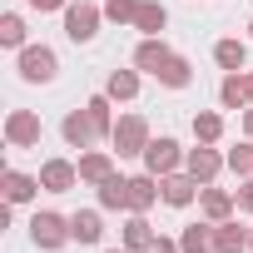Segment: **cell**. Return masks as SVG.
Instances as JSON below:
<instances>
[{"mask_svg": "<svg viewBox=\"0 0 253 253\" xmlns=\"http://www.w3.org/2000/svg\"><path fill=\"white\" fill-rule=\"evenodd\" d=\"M243 129H248V139H253V109H248V119H243Z\"/></svg>", "mask_w": 253, "mask_h": 253, "instance_id": "obj_34", "label": "cell"}, {"mask_svg": "<svg viewBox=\"0 0 253 253\" xmlns=\"http://www.w3.org/2000/svg\"><path fill=\"white\" fill-rule=\"evenodd\" d=\"M139 5H144V0H109V5H104V15H109L114 25H134Z\"/></svg>", "mask_w": 253, "mask_h": 253, "instance_id": "obj_24", "label": "cell"}, {"mask_svg": "<svg viewBox=\"0 0 253 253\" xmlns=\"http://www.w3.org/2000/svg\"><path fill=\"white\" fill-rule=\"evenodd\" d=\"M139 94V75L134 70H114L109 75V99H134Z\"/></svg>", "mask_w": 253, "mask_h": 253, "instance_id": "obj_20", "label": "cell"}, {"mask_svg": "<svg viewBox=\"0 0 253 253\" xmlns=\"http://www.w3.org/2000/svg\"><path fill=\"white\" fill-rule=\"evenodd\" d=\"M218 99H223L228 109H238V104L248 99V89H243V75H223V84H218Z\"/></svg>", "mask_w": 253, "mask_h": 253, "instance_id": "obj_26", "label": "cell"}, {"mask_svg": "<svg viewBox=\"0 0 253 253\" xmlns=\"http://www.w3.org/2000/svg\"><path fill=\"white\" fill-rule=\"evenodd\" d=\"M248 248H253V233H248Z\"/></svg>", "mask_w": 253, "mask_h": 253, "instance_id": "obj_36", "label": "cell"}, {"mask_svg": "<svg viewBox=\"0 0 253 253\" xmlns=\"http://www.w3.org/2000/svg\"><path fill=\"white\" fill-rule=\"evenodd\" d=\"M35 189H45V184L30 179V174H20V169H5V199H10V204H25Z\"/></svg>", "mask_w": 253, "mask_h": 253, "instance_id": "obj_12", "label": "cell"}, {"mask_svg": "<svg viewBox=\"0 0 253 253\" xmlns=\"http://www.w3.org/2000/svg\"><path fill=\"white\" fill-rule=\"evenodd\" d=\"M164 20H169V10H164V5H154V0H144V5H139V15H134V30L159 35V30H164Z\"/></svg>", "mask_w": 253, "mask_h": 253, "instance_id": "obj_17", "label": "cell"}, {"mask_svg": "<svg viewBox=\"0 0 253 253\" xmlns=\"http://www.w3.org/2000/svg\"><path fill=\"white\" fill-rule=\"evenodd\" d=\"M99 204H104V209H129V179L109 174V179L99 184Z\"/></svg>", "mask_w": 253, "mask_h": 253, "instance_id": "obj_14", "label": "cell"}, {"mask_svg": "<svg viewBox=\"0 0 253 253\" xmlns=\"http://www.w3.org/2000/svg\"><path fill=\"white\" fill-rule=\"evenodd\" d=\"M159 80H164L169 89H184V84L194 80V75H189V60H179V55H174V60H169V65L159 70Z\"/></svg>", "mask_w": 253, "mask_h": 253, "instance_id": "obj_25", "label": "cell"}, {"mask_svg": "<svg viewBox=\"0 0 253 253\" xmlns=\"http://www.w3.org/2000/svg\"><path fill=\"white\" fill-rule=\"evenodd\" d=\"M114 253H119V248H114Z\"/></svg>", "mask_w": 253, "mask_h": 253, "instance_id": "obj_38", "label": "cell"}, {"mask_svg": "<svg viewBox=\"0 0 253 253\" xmlns=\"http://www.w3.org/2000/svg\"><path fill=\"white\" fill-rule=\"evenodd\" d=\"M20 40H25V20L5 15V20H0V45H20Z\"/></svg>", "mask_w": 253, "mask_h": 253, "instance_id": "obj_29", "label": "cell"}, {"mask_svg": "<svg viewBox=\"0 0 253 253\" xmlns=\"http://www.w3.org/2000/svg\"><path fill=\"white\" fill-rule=\"evenodd\" d=\"M238 209H248V213H253V184H243V189H238Z\"/></svg>", "mask_w": 253, "mask_h": 253, "instance_id": "obj_32", "label": "cell"}, {"mask_svg": "<svg viewBox=\"0 0 253 253\" xmlns=\"http://www.w3.org/2000/svg\"><path fill=\"white\" fill-rule=\"evenodd\" d=\"M30 238H35L40 248H60V243L70 238V218H60V213H35V218H30Z\"/></svg>", "mask_w": 253, "mask_h": 253, "instance_id": "obj_4", "label": "cell"}, {"mask_svg": "<svg viewBox=\"0 0 253 253\" xmlns=\"http://www.w3.org/2000/svg\"><path fill=\"white\" fill-rule=\"evenodd\" d=\"M218 134H223V119L218 114H194V139L199 144H213Z\"/></svg>", "mask_w": 253, "mask_h": 253, "instance_id": "obj_23", "label": "cell"}, {"mask_svg": "<svg viewBox=\"0 0 253 253\" xmlns=\"http://www.w3.org/2000/svg\"><path fill=\"white\" fill-rule=\"evenodd\" d=\"M114 149H119V159L144 154V149H149V124H144L139 114H124V119L114 124Z\"/></svg>", "mask_w": 253, "mask_h": 253, "instance_id": "obj_1", "label": "cell"}, {"mask_svg": "<svg viewBox=\"0 0 253 253\" xmlns=\"http://www.w3.org/2000/svg\"><path fill=\"white\" fill-rule=\"evenodd\" d=\"M218 164H223V159H218L213 149H189V174H194L199 184H209V179L218 174Z\"/></svg>", "mask_w": 253, "mask_h": 253, "instance_id": "obj_15", "label": "cell"}, {"mask_svg": "<svg viewBox=\"0 0 253 253\" xmlns=\"http://www.w3.org/2000/svg\"><path fill=\"white\" fill-rule=\"evenodd\" d=\"M75 179H80V169H75V164H65V159H50V164L40 169V184H45L50 194H65V189H75Z\"/></svg>", "mask_w": 253, "mask_h": 253, "instance_id": "obj_9", "label": "cell"}, {"mask_svg": "<svg viewBox=\"0 0 253 253\" xmlns=\"http://www.w3.org/2000/svg\"><path fill=\"white\" fill-rule=\"evenodd\" d=\"M154 199H159V189H154V174H149V169H144L139 179H129V209H134V213H144Z\"/></svg>", "mask_w": 253, "mask_h": 253, "instance_id": "obj_13", "label": "cell"}, {"mask_svg": "<svg viewBox=\"0 0 253 253\" xmlns=\"http://www.w3.org/2000/svg\"><path fill=\"white\" fill-rule=\"evenodd\" d=\"M228 209H233V199H228V194H218V189H204V213H209L213 223H223V218H228Z\"/></svg>", "mask_w": 253, "mask_h": 253, "instance_id": "obj_27", "label": "cell"}, {"mask_svg": "<svg viewBox=\"0 0 253 253\" xmlns=\"http://www.w3.org/2000/svg\"><path fill=\"white\" fill-rule=\"evenodd\" d=\"M169 60H174V50H169L164 40H154V35H149V40H144V45L134 50V65H139V70H149V75H159V70L169 65Z\"/></svg>", "mask_w": 253, "mask_h": 253, "instance_id": "obj_8", "label": "cell"}, {"mask_svg": "<svg viewBox=\"0 0 253 253\" xmlns=\"http://www.w3.org/2000/svg\"><path fill=\"white\" fill-rule=\"evenodd\" d=\"M99 233H104V228H99V213H94V209H84V213L70 218V238H80V243H99Z\"/></svg>", "mask_w": 253, "mask_h": 253, "instance_id": "obj_16", "label": "cell"}, {"mask_svg": "<svg viewBox=\"0 0 253 253\" xmlns=\"http://www.w3.org/2000/svg\"><path fill=\"white\" fill-rule=\"evenodd\" d=\"M144 253H184V248H179V243H174V238H154V243H149V248H144Z\"/></svg>", "mask_w": 253, "mask_h": 253, "instance_id": "obj_31", "label": "cell"}, {"mask_svg": "<svg viewBox=\"0 0 253 253\" xmlns=\"http://www.w3.org/2000/svg\"><path fill=\"white\" fill-rule=\"evenodd\" d=\"M243 89H248V99H253V75H243Z\"/></svg>", "mask_w": 253, "mask_h": 253, "instance_id": "obj_35", "label": "cell"}, {"mask_svg": "<svg viewBox=\"0 0 253 253\" xmlns=\"http://www.w3.org/2000/svg\"><path fill=\"white\" fill-rule=\"evenodd\" d=\"M30 5H35V10H60L65 0H30Z\"/></svg>", "mask_w": 253, "mask_h": 253, "instance_id": "obj_33", "label": "cell"}, {"mask_svg": "<svg viewBox=\"0 0 253 253\" xmlns=\"http://www.w3.org/2000/svg\"><path fill=\"white\" fill-rule=\"evenodd\" d=\"M124 243H129L134 253H144V248L154 243V228H149L144 218H129V223H124Z\"/></svg>", "mask_w": 253, "mask_h": 253, "instance_id": "obj_22", "label": "cell"}, {"mask_svg": "<svg viewBox=\"0 0 253 253\" xmlns=\"http://www.w3.org/2000/svg\"><path fill=\"white\" fill-rule=\"evenodd\" d=\"M109 174H114L109 154H84V159H80V179H84V184H104Z\"/></svg>", "mask_w": 253, "mask_h": 253, "instance_id": "obj_18", "label": "cell"}, {"mask_svg": "<svg viewBox=\"0 0 253 253\" xmlns=\"http://www.w3.org/2000/svg\"><path fill=\"white\" fill-rule=\"evenodd\" d=\"M243 55H248V50H243L238 40H218V45H213V60H218L228 75H238V70H243Z\"/></svg>", "mask_w": 253, "mask_h": 253, "instance_id": "obj_19", "label": "cell"}, {"mask_svg": "<svg viewBox=\"0 0 253 253\" xmlns=\"http://www.w3.org/2000/svg\"><path fill=\"white\" fill-rule=\"evenodd\" d=\"M99 25V5H89V0H80V5H65V35L75 45H84Z\"/></svg>", "mask_w": 253, "mask_h": 253, "instance_id": "obj_2", "label": "cell"}, {"mask_svg": "<svg viewBox=\"0 0 253 253\" xmlns=\"http://www.w3.org/2000/svg\"><path fill=\"white\" fill-rule=\"evenodd\" d=\"M65 139H70L75 149H89V144L99 139V124H94L89 109H84V114H65Z\"/></svg>", "mask_w": 253, "mask_h": 253, "instance_id": "obj_7", "label": "cell"}, {"mask_svg": "<svg viewBox=\"0 0 253 253\" xmlns=\"http://www.w3.org/2000/svg\"><path fill=\"white\" fill-rule=\"evenodd\" d=\"M5 139L20 144V149H25V144H40V119H35L30 109H15V114L5 119Z\"/></svg>", "mask_w": 253, "mask_h": 253, "instance_id": "obj_6", "label": "cell"}, {"mask_svg": "<svg viewBox=\"0 0 253 253\" xmlns=\"http://www.w3.org/2000/svg\"><path fill=\"white\" fill-rule=\"evenodd\" d=\"M144 169H149V174H174V169H179V144H174V139H149Z\"/></svg>", "mask_w": 253, "mask_h": 253, "instance_id": "obj_5", "label": "cell"}, {"mask_svg": "<svg viewBox=\"0 0 253 253\" xmlns=\"http://www.w3.org/2000/svg\"><path fill=\"white\" fill-rule=\"evenodd\" d=\"M179 248L184 253H213V228H184V238H179Z\"/></svg>", "mask_w": 253, "mask_h": 253, "instance_id": "obj_21", "label": "cell"}, {"mask_svg": "<svg viewBox=\"0 0 253 253\" xmlns=\"http://www.w3.org/2000/svg\"><path fill=\"white\" fill-rule=\"evenodd\" d=\"M194 189H199L194 174H164V199H169L174 209H184V204L194 199Z\"/></svg>", "mask_w": 253, "mask_h": 253, "instance_id": "obj_11", "label": "cell"}, {"mask_svg": "<svg viewBox=\"0 0 253 253\" xmlns=\"http://www.w3.org/2000/svg\"><path fill=\"white\" fill-rule=\"evenodd\" d=\"M228 169H233V174H253V144L233 149V154H228Z\"/></svg>", "mask_w": 253, "mask_h": 253, "instance_id": "obj_30", "label": "cell"}, {"mask_svg": "<svg viewBox=\"0 0 253 253\" xmlns=\"http://www.w3.org/2000/svg\"><path fill=\"white\" fill-rule=\"evenodd\" d=\"M84 109L94 114V124H99V134H114V119H109V99H104V94H94V99H89Z\"/></svg>", "mask_w": 253, "mask_h": 253, "instance_id": "obj_28", "label": "cell"}, {"mask_svg": "<svg viewBox=\"0 0 253 253\" xmlns=\"http://www.w3.org/2000/svg\"><path fill=\"white\" fill-rule=\"evenodd\" d=\"M20 80H30V84H45V80H55V50H45V45H30V50H20Z\"/></svg>", "mask_w": 253, "mask_h": 253, "instance_id": "obj_3", "label": "cell"}, {"mask_svg": "<svg viewBox=\"0 0 253 253\" xmlns=\"http://www.w3.org/2000/svg\"><path fill=\"white\" fill-rule=\"evenodd\" d=\"M248 30H253V25H248Z\"/></svg>", "mask_w": 253, "mask_h": 253, "instance_id": "obj_37", "label": "cell"}, {"mask_svg": "<svg viewBox=\"0 0 253 253\" xmlns=\"http://www.w3.org/2000/svg\"><path fill=\"white\" fill-rule=\"evenodd\" d=\"M248 248V233L238 228V223H213V253H243Z\"/></svg>", "mask_w": 253, "mask_h": 253, "instance_id": "obj_10", "label": "cell"}]
</instances>
